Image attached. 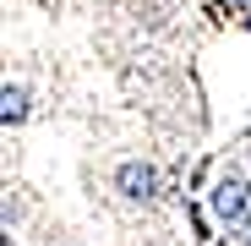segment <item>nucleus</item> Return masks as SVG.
I'll return each instance as SVG.
<instances>
[{
	"instance_id": "f257e3e1",
	"label": "nucleus",
	"mask_w": 251,
	"mask_h": 246,
	"mask_svg": "<svg viewBox=\"0 0 251 246\" xmlns=\"http://www.w3.org/2000/svg\"><path fill=\"white\" fill-rule=\"evenodd\" d=\"M213 214L224 219V224H251V186L246 181H219L213 186Z\"/></svg>"
}]
</instances>
